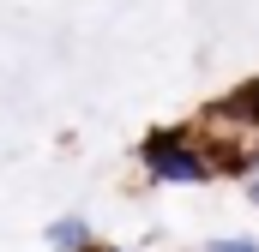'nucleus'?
Returning a JSON list of instances; mask_svg holds the SVG:
<instances>
[{"label":"nucleus","instance_id":"1","mask_svg":"<svg viewBox=\"0 0 259 252\" xmlns=\"http://www.w3.org/2000/svg\"><path fill=\"white\" fill-rule=\"evenodd\" d=\"M139 156H145V168H151L157 180H169V186H193V180L211 174V168H205V150H199V138L187 126H157V132H145Z\"/></svg>","mask_w":259,"mask_h":252},{"label":"nucleus","instance_id":"4","mask_svg":"<svg viewBox=\"0 0 259 252\" xmlns=\"http://www.w3.org/2000/svg\"><path fill=\"white\" fill-rule=\"evenodd\" d=\"M205 252H259V240H247V234H241V240H211Z\"/></svg>","mask_w":259,"mask_h":252},{"label":"nucleus","instance_id":"2","mask_svg":"<svg viewBox=\"0 0 259 252\" xmlns=\"http://www.w3.org/2000/svg\"><path fill=\"white\" fill-rule=\"evenodd\" d=\"M217 120H223V126H259V78L235 84V90L217 102Z\"/></svg>","mask_w":259,"mask_h":252},{"label":"nucleus","instance_id":"3","mask_svg":"<svg viewBox=\"0 0 259 252\" xmlns=\"http://www.w3.org/2000/svg\"><path fill=\"white\" fill-rule=\"evenodd\" d=\"M49 246L55 252H84L91 246V228H84L78 216H61V222H49Z\"/></svg>","mask_w":259,"mask_h":252},{"label":"nucleus","instance_id":"5","mask_svg":"<svg viewBox=\"0 0 259 252\" xmlns=\"http://www.w3.org/2000/svg\"><path fill=\"white\" fill-rule=\"evenodd\" d=\"M253 198H259V186H253Z\"/></svg>","mask_w":259,"mask_h":252}]
</instances>
